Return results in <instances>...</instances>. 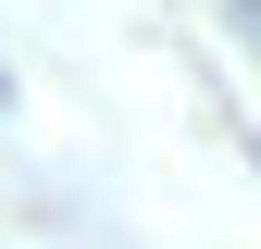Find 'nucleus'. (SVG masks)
<instances>
[]
</instances>
